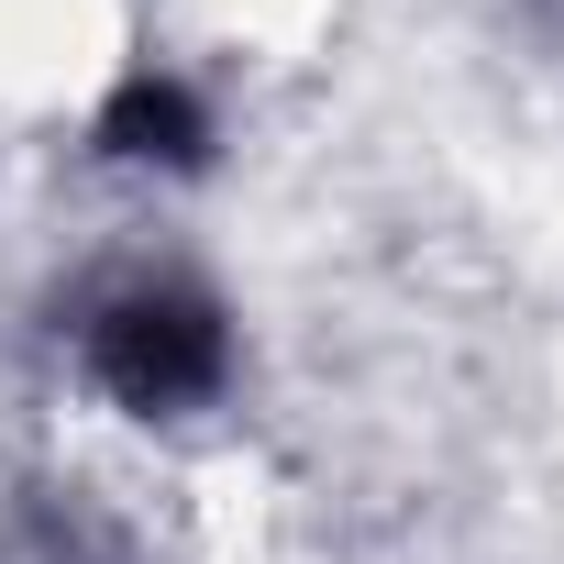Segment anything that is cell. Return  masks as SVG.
I'll return each instance as SVG.
<instances>
[{"label":"cell","instance_id":"1","mask_svg":"<svg viewBox=\"0 0 564 564\" xmlns=\"http://www.w3.org/2000/svg\"><path fill=\"white\" fill-rule=\"evenodd\" d=\"M100 377H111L122 399H144V410L199 399V388L221 377V333H210V311H188V300H133V311H111V333H100Z\"/></svg>","mask_w":564,"mask_h":564},{"label":"cell","instance_id":"2","mask_svg":"<svg viewBox=\"0 0 564 564\" xmlns=\"http://www.w3.org/2000/svg\"><path fill=\"white\" fill-rule=\"evenodd\" d=\"M111 144L122 155H199V111H188V89H166V78H133L122 100H111Z\"/></svg>","mask_w":564,"mask_h":564}]
</instances>
